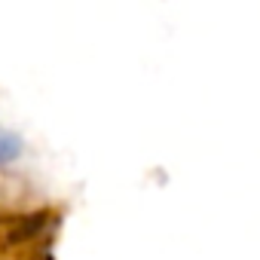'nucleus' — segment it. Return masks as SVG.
<instances>
[{
    "label": "nucleus",
    "instance_id": "1",
    "mask_svg": "<svg viewBox=\"0 0 260 260\" xmlns=\"http://www.w3.org/2000/svg\"><path fill=\"white\" fill-rule=\"evenodd\" d=\"M19 150H22V141H19V138H13V135H0V166L10 162V159H16Z\"/></svg>",
    "mask_w": 260,
    "mask_h": 260
}]
</instances>
